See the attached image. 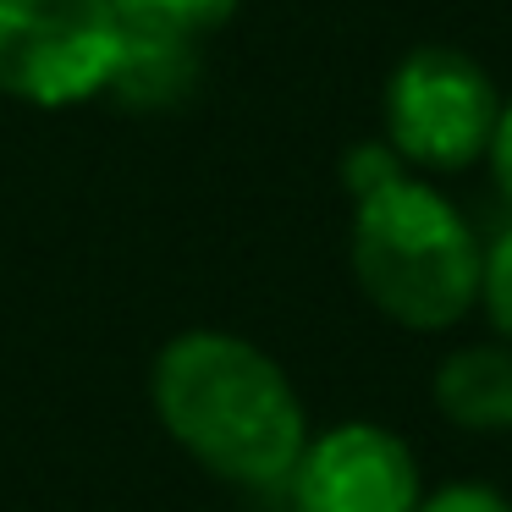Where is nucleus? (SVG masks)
<instances>
[{"instance_id":"obj_3","label":"nucleus","mask_w":512,"mask_h":512,"mask_svg":"<svg viewBox=\"0 0 512 512\" xmlns=\"http://www.w3.org/2000/svg\"><path fill=\"white\" fill-rule=\"evenodd\" d=\"M496 111L501 89L490 67L457 45H413L380 94L391 155L419 177L474 171L496 133Z\"/></svg>"},{"instance_id":"obj_1","label":"nucleus","mask_w":512,"mask_h":512,"mask_svg":"<svg viewBox=\"0 0 512 512\" xmlns=\"http://www.w3.org/2000/svg\"><path fill=\"white\" fill-rule=\"evenodd\" d=\"M155 408L210 474L254 490L287 485L309 441V413L281 364L226 331L171 336L155 358Z\"/></svg>"},{"instance_id":"obj_5","label":"nucleus","mask_w":512,"mask_h":512,"mask_svg":"<svg viewBox=\"0 0 512 512\" xmlns=\"http://www.w3.org/2000/svg\"><path fill=\"white\" fill-rule=\"evenodd\" d=\"M287 490L292 512H413L424 496V474L397 430L375 419H347L303 441Z\"/></svg>"},{"instance_id":"obj_11","label":"nucleus","mask_w":512,"mask_h":512,"mask_svg":"<svg viewBox=\"0 0 512 512\" xmlns=\"http://www.w3.org/2000/svg\"><path fill=\"white\" fill-rule=\"evenodd\" d=\"M485 166H490V177H496L501 199L512 204V94H501L496 133H490V149H485Z\"/></svg>"},{"instance_id":"obj_9","label":"nucleus","mask_w":512,"mask_h":512,"mask_svg":"<svg viewBox=\"0 0 512 512\" xmlns=\"http://www.w3.org/2000/svg\"><path fill=\"white\" fill-rule=\"evenodd\" d=\"M413 512H512V496L490 479H446V485L424 490Z\"/></svg>"},{"instance_id":"obj_7","label":"nucleus","mask_w":512,"mask_h":512,"mask_svg":"<svg viewBox=\"0 0 512 512\" xmlns=\"http://www.w3.org/2000/svg\"><path fill=\"white\" fill-rule=\"evenodd\" d=\"M122 45H155V50H193L215 28L232 23L237 0H111Z\"/></svg>"},{"instance_id":"obj_6","label":"nucleus","mask_w":512,"mask_h":512,"mask_svg":"<svg viewBox=\"0 0 512 512\" xmlns=\"http://www.w3.org/2000/svg\"><path fill=\"white\" fill-rule=\"evenodd\" d=\"M430 397L452 430L512 435V342L485 336L452 347L430 375Z\"/></svg>"},{"instance_id":"obj_2","label":"nucleus","mask_w":512,"mask_h":512,"mask_svg":"<svg viewBox=\"0 0 512 512\" xmlns=\"http://www.w3.org/2000/svg\"><path fill=\"white\" fill-rule=\"evenodd\" d=\"M479 232L430 177L397 171L353 199V259L358 292L402 331H452L479 298Z\"/></svg>"},{"instance_id":"obj_4","label":"nucleus","mask_w":512,"mask_h":512,"mask_svg":"<svg viewBox=\"0 0 512 512\" xmlns=\"http://www.w3.org/2000/svg\"><path fill=\"white\" fill-rule=\"evenodd\" d=\"M122 28L111 0H0V89L12 100L61 105L111 89Z\"/></svg>"},{"instance_id":"obj_10","label":"nucleus","mask_w":512,"mask_h":512,"mask_svg":"<svg viewBox=\"0 0 512 512\" xmlns=\"http://www.w3.org/2000/svg\"><path fill=\"white\" fill-rule=\"evenodd\" d=\"M397 171H408V166L391 155L386 138H380V144H358L353 155L342 160V182H347V193H353V199H358V193H369V188H380V182L397 177Z\"/></svg>"},{"instance_id":"obj_8","label":"nucleus","mask_w":512,"mask_h":512,"mask_svg":"<svg viewBox=\"0 0 512 512\" xmlns=\"http://www.w3.org/2000/svg\"><path fill=\"white\" fill-rule=\"evenodd\" d=\"M474 309L485 314L490 336L512 342V221L501 226V232H490L485 248H479V298H474Z\"/></svg>"}]
</instances>
